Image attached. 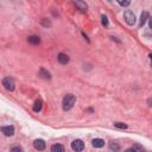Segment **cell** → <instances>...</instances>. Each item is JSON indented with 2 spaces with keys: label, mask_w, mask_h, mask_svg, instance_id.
<instances>
[{
  "label": "cell",
  "mask_w": 152,
  "mask_h": 152,
  "mask_svg": "<svg viewBox=\"0 0 152 152\" xmlns=\"http://www.w3.org/2000/svg\"><path fill=\"white\" fill-rule=\"evenodd\" d=\"M75 102H76V98L72 94H68V95H65L63 101H62V107H63L64 110H69L74 107Z\"/></svg>",
  "instance_id": "cell-1"
},
{
  "label": "cell",
  "mask_w": 152,
  "mask_h": 152,
  "mask_svg": "<svg viewBox=\"0 0 152 152\" xmlns=\"http://www.w3.org/2000/svg\"><path fill=\"white\" fill-rule=\"evenodd\" d=\"M124 18H125V20H126V23L128 25H134V23H136V15H134V13H133L132 11L127 10L124 13Z\"/></svg>",
  "instance_id": "cell-2"
},
{
  "label": "cell",
  "mask_w": 152,
  "mask_h": 152,
  "mask_svg": "<svg viewBox=\"0 0 152 152\" xmlns=\"http://www.w3.org/2000/svg\"><path fill=\"white\" fill-rule=\"evenodd\" d=\"M71 148H72L75 152H81V151H83V148H84V143H83L82 140H80V139H76V140H74V141L71 143Z\"/></svg>",
  "instance_id": "cell-3"
},
{
  "label": "cell",
  "mask_w": 152,
  "mask_h": 152,
  "mask_svg": "<svg viewBox=\"0 0 152 152\" xmlns=\"http://www.w3.org/2000/svg\"><path fill=\"white\" fill-rule=\"evenodd\" d=\"M3 86L5 87V89L12 91V90H14V86L15 84H14V81H13L12 77H5L3 80Z\"/></svg>",
  "instance_id": "cell-4"
},
{
  "label": "cell",
  "mask_w": 152,
  "mask_h": 152,
  "mask_svg": "<svg viewBox=\"0 0 152 152\" xmlns=\"http://www.w3.org/2000/svg\"><path fill=\"white\" fill-rule=\"evenodd\" d=\"M45 141L43 140V139H36L34 141H33V147L36 148V150H38V151H43V150H45Z\"/></svg>",
  "instance_id": "cell-5"
},
{
  "label": "cell",
  "mask_w": 152,
  "mask_h": 152,
  "mask_svg": "<svg viewBox=\"0 0 152 152\" xmlns=\"http://www.w3.org/2000/svg\"><path fill=\"white\" fill-rule=\"evenodd\" d=\"M1 132L6 137H12L14 134V127L13 126H4V127H1Z\"/></svg>",
  "instance_id": "cell-6"
},
{
  "label": "cell",
  "mask_w": 152,
  "mask_h": 152,
  "mask_svg": "<svg viewBox=\"0 0 152 152\" xmlns=\"http://www.w3.org/2000/svg\"><path fill=\"white\" fill-rule=\"evenodd\" d=\"M57 60H58V62L61 64H67V63H69V56L61 52V53H58V56H57Z\"/></svg>",
  "instance_id": "cell-7"
},
{
  "label": "cell",
  "mask_w": 152,
  "mask_h": 152,
  "mask_svg": "<svg viewBox=\"0 0 152 152\" xmlns=\"http://www.w3.org/2000/svg\"><path fill=\"white\" fill-rule=\"evenodd\" d=\"M147 19H148V13H147L146 11H144V12L141 13V15H140V22H139V26H140V27H143V26L145 25V23H146Z\"/></svg>",
  "instance_id": "cell-8"
},
{
  "label": "cell",
  "mask_w": 152,
  "mask_h": 152,
  "mask_svg": "<svg viewBox=\"0 0 152 152\" xmlns=\"http://www.w3.org/2000/svg\"><path fill=\"white\" fill-rule=\"evenodd\" d=\"M27 42L33 44V45H37V44H39L41 43V38L38 37V36H30L27 38Z\"/></svg>",
  "instance_id": "cell-9"
},
{
  "label": "cell",
  "mask_w": 152,
  "mask_h": 152,
  "mask_svg": "<svg viewBox=\"0 0 152 152\" xmlns=\"http://www.w3.org/2000/svg\"><path fill=\"white\" fill-rule=\"evenodd\" d=\"M75 6L82 12H86L87 8H88V5L86 3H83V1H75Z\"/></svg>",
  "instance_id": "cell-10"
},
{
  "label": "cell",
  "mask_w": 152,
  "mask_h": 152,
  "mask_svg": "<svg viewBox=\"0 0 152 152\" xmlns=\"http://www.w3.org/2000/svg\"><path fill=\"white\" fill-rule=\"evenodd\" d=\"M93 146L96 147V148H100L102 146H105V140L103 139H100V138H96L93 140Z\"/></svg>",
  "instance_id": "cell-11"
},
{
  "label": "cell",
  "mask_w": 152,
  "mask_h": 152,
  "mask_svg": "<svg viewBox=\"0 0 152 152\" xmlns=\"http://www.w3.org/2000/svg\"><path fill=\"white\" fill-rule=\"evenodd\" d=\"M64 146L61 144H55L51 146V152H64Z\"/></svg>",
  "instance_id": "cell-12"
},
{
  "label": "cell",
  "mask_w": 152,
  "mask_h": 152,
  "mask_svg": "<svg viewBox=\"0 0 152 152\" xmlns=\"http://www.w3.org/2000/svg\"><path fill=\"white\" fill-rule=\"evenodd\" d=\"M39 76H41V77H43V79H45V80H50V79H51L50 72L46 71L45 69H41V70H39Z\"/></svg>",
  "instance_id": "cell-13"
},
{
  "label": "cell",
  "mask_w": 152,
  "mask_h": 152,
  "mask_svg": "<svg viewBox=\"0 0 152 152\" xmlns=\"http://www.w3.org/2000/svg\"><path fill=\"white\" fill-rule=\"evenodd\" d=\"M131 148L133 150V152H144V147H143L140 144H138V143L133 144V146H132Z\"/></svg>",
  "instance_id": "cell-14"
},
{
  "label": "cell",
  "mask_w": 152,
  "mask_h": 152,
  "mask_svg": "<svg viewBox=\"0 0 152 152\" xmlns=\"http://www.w3.org/2000/svg\"><path fill=\"white\" fill-rule=\"evenodd\" d=\"M42 100H37L36 102H34V105H33V110L34 112H39L41 109H42Z\"/></svg>",
  "instance_id": "cell-15"
},
{
  "label": "cell",
  "mask_w": 152,
  "mask_h": 152,
  "mask_svg": "<svg viewBox=\"0 0 152 152\" xmlns=\"http://www.w3.org/2000/svg\"><path fill=\"white\" fill-rule=\"evenodd\" d=\"M109 148H110L112 151H114V152H119V150H120V146H119L117 143L112 141V143L109 144Z\"/></svg>",
  "instance_id": "cell-16"
},
{
  "label": "cell",
  "mask_w": 152,
  "mask_h": 152,
  "mask_svg": "<svg viewBox=\"0 0 152 152\" xmlns=\"http://www.w3.org/2000/svg\"><path fill=\"white\" fill-rule=\"evenodd\" d=\"M114 127L120 128V129H126V128H127V125L124 124V122H114Z\"/></svg>",
  "instance_id": "cell-17"
},
{
  "label": "cell",
  "mask_w": 152,
  "mask_h": 152,
  "mask_svg": "<svg viewBox=\"0 0 152 152\" xmlns=\"http://www.w3.org/2000/svg\"><path fill=\"white\" fill-rule=\"evenodd\" d=\"M11 152H24V150L20 146H13L11 148Z\"/></svg>",
  "instance_id": "cell-18"
},
{
  "label": "cell",
  "mask_w": 152,
  "mask_h": 152,
  "mask_svg": "<svg viewBox=\"0 0 152 152\" xmlns=\"http://www.w3.org/2000/svg\"><path fill=\"white\" fill-rule=\"evenodd\" d=\"M101 19H102V25L107 26V25H108V19H107V17H106L105 14H102V15H101Z\"/></svg>",
  "instance_id": "cell-19"
},
{
  "label": "cell",
  "mask_w": 152,
  "mask_h": 152,
  "mask_svg": "<svg viewBox=\"0 0 152 152\" xmlns=\"http://www.w3.org/2000/svg\"><path fill=\"white\" fill-rule=\"evenodd\" d=\"M118 4L121 5V6H125V7H126V6H128V5L131 4V1H118Z\"/></svg>",
  "instance_id": "cell-20"
},
{
  "label": "cell",
  "mask_w": 152,
  "mask_h": 152,
  "mask_svg": "<svg viewBox=\"0 0 152 152\" xmlns=\"http://www.w3.org/2000/svg\"><path fill=\"white\" fill-rule=\"evenodd\" d=\"M148 25H150V29H152V17L148 18Z\"/></svg>",
  "instance_id": "cell-21"
},
{
  "label": "cell",
  "mask_w": 152,
  "mask_h": 152,
  "mask_svg": "<svg viewBox=\"0 0 152 152\" xmlns=\"http://www.w3.org/2000/svg\"><path fill=\"white\" fill-rule=\"evenodd\" d=\"M125 152H133V150H132V148H127Z\"/></svg>",
  "instance_id": "cell-22"
},
{
  "label": "cell",
  "mask_w": 152,
  "mask_h": 152,
  "mask_svg": "<svg viewBox=\"0 0 152 152\" xmlns=\"http://www.w3.org/2000/svg\"><path fill=\"white\" fill-rule=\"evenodd\" d=\"M150 58H151V61H152V53H151V55H150Z\"/></svg>",
  "instance_id": "cell-23"
}]
</instances>
